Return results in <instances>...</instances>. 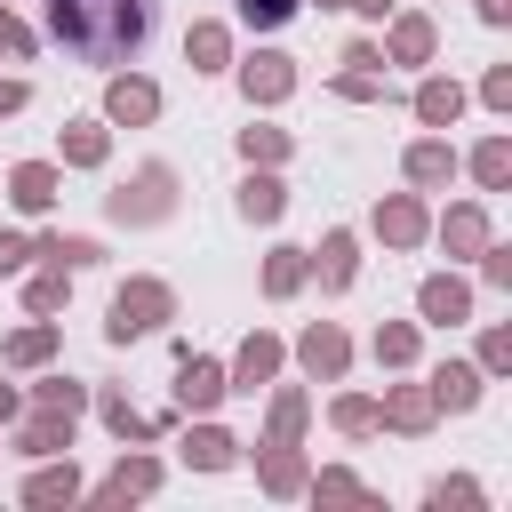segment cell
<instances>
[{"mask_svg": "<svg viewBox=\"0 0 512 512\" xmlns=\"http://www.w3.org/2000/svg\"><path fill=\"white\" fill-rule=\"evenodd\" d=\"M296 424H304V400H296V392H288V400H280V408H272V440H296Z\"/></svg>", "mask_w": 512, "mask_h": 512, "instance_id": "26", "label": "cell"}, {"mask_svg": "<svg viewBox=\"0 0 512 512\" xmlns=\"http://www.w3.org/2000/svg\"><path fill=\"white\" fill-rule=\"evenodd\" d=\"M128 488H152V464H120V472H112V488H104V496H128Z\"/></svg>", "mask_w": 512, "mask_h": 512, "instance_id": "30", "label": "cell"}, {"mask_svg": "<svg viewBox=\"0 0 512 512\" xmlns=\"http://www.w3.org/2000/svg\"><path fill=\"white\" fill-rule=\"evenodd\" d=\"M40 256H56V264H88L96 240H40Z\"/></svg>", "mask_w": 512, "mask_h": 512, "instance_id": "23", "label": "cell"}, {"mask_svg": "<svg viewBox=\"0 0 512 512\" xmlns=\"http://www.w3.org/2000/svg\"><path fill=\"white\" fill-rule=\"evenodd\" d=\"M424 48H432V24H424V16H408V24L392 32V56H408V64H416Z\"/></svg>", "mask_w": 512, "mask_h": 512, "instance_id": "16", "label": "cell"}, {"mask_svg": "<svg viewBox=\"0 0 512 512\" xmlns=\"http://www.w3.org/2000/svg\"><path fill=\"white\" fill-rule=\"evenodd\" d=\"M40 408H64V416H80V384H64V376H56V384H40Z\"/></svg>", "mask_w": 512, "mask_h": 512, "instance_id": "25", "label": "cell"}, {"mask_svg": "<svg viewBox=\"0 0 512 512\" xmlns=\"http://www.w3.org/2000/svg\"><path fill=\"white\" fill-rule=\"evenodd\" d=\"M376 232H384V240H400V248H408V240H416V232H424V208H416V200H392V208H376Z\"/></svg>", "mask_w": 512, "mask_h": 512, "instance_id": "4", "label": "cell"}, {"mask_svg": "<svg viewBox=\"0 0 512 512\" xmlns=\"http://www.w3.org/2000/svg\"><path fill=\"white\" fill-rule=\"evenodd\" d=\"M336 424H344V432H368V424H376V408H368V400H344V408H336Z\"/></svg>", "mask_w": 512, "mask_h": 512, "instance_id": "33", "label": "cell"}, {"mask_svg": "<svg viewBox=\"0 0 512 512\" xmlns=\"http://www.w3.org/2000/svg\"><path fill=\"white\" fill-rule=\"evenodd\" d=\"M216 392H224V376H216L208 360H184V384H176V400H184V408H208Z\"/></svg>", "mask_w": 512, "mask_h": 512, "instance_id": "5", "label": "cell"}, {"mask_svg": "<svg viewBox=\"0 0 512 512\" xmlns=\"http://www.w3.org/2000/svg\"><path fill=\"white\" fill-rule=\"evenodd\" d=\"M152 24V0H48V32L88 56V64H120Z\"/></svg>", "mask_w": 512, "mask_h": 512, "instance_id": "1", "label": "cell"}, {"mask_svg": "<svg viewBox=\"0 0 512 512\" xmlns=\"http://www.w3.org/2000/svg\"><path fill=\"white\" fill-rule=\"evenodd\" d=\"M64 160H80V168L104 160V128H72V136H64Z\"/></svg>", "mask_w": 512, "mask_h": 512, "instance_id": "18", "label": "cell"}, {"mask_svg": "<svg viewBox=\"0 0 512 512\" xmlns=\"http://www.w3.org/2000/svg\"><path fill=\"white\" fill-rule=\"evenodd\" d=\"M480 16H488V24H504V16H512V0H480Z\"/></svg>", "mask_w": 512, "mask_h": 512, "instance_id": "39", "label": "cell"}, {"mask_svg": "<svg viewBox=\"0 0 512 512\" xmlns=\"http://www.w3.org/2000/svg\"><path fill=\"white\" fill-rule=\"evenodd\" d=\"M416 112H424L432 128H440V120H456V112H464V96H456V80H432V88L416 96Z\"/></svg>", "mask_w": 512, "mask_h": 512, "instance_id": "11", "label": "cell"}, {"mask_svg": "<svg viewBox=\"0 0 512 512\" xmlns=\"http://www.w3.org/2000/svg\"><path fill=\"white\" fill-rule=\"evenodd\" d=\"M392 424H400V432H424V424H432V400H424V392H392Z\"/></svg>", "mask_w": 512, "mask_h": 512, "instance_id": "15", "label": "cell"}, {"mask_svg": "<svg viewBox=\"0 0 512 512\" xmlns=\"http://www.w3.org/2000/svg\"><path fill=\"white\" fill-rule=\"evenodd\" d=\"M8 408H16V400H8V392H0V416H8Z\"/></svg>", "mask_w": 512, "mask_h": 512, "instance_id": "41", "label": "cell"}, {"mask_svg": "<svg viewBox=\"0 0 512 512\" xmlns=\"http://www.w3.org/2000/svg\"><path fill=\"white\" fill-rule=\"evenodd\" d=\"M72 488H80L72 472H40V480H32V504H56V496H72Z\"/></svg>", "mask_w": 512, "mask_h": 512, "instance_id": "27", "label": "cell"}, {"mask_svg": "<svg viewBox=\"0 0 512 512\" xmlns=\"http://www.w3.org/2000/svg\"><path fill=\"white\" fill-rule=\"evenodd\" d=\"M240 216L272 224V216H280V184H272V176H248V184H240Z\"/></svg>", "mask_w": 512, "mask_h": 512, "instance_id": "8", "label": "cell"}, {"mask_svg": "<svg viewBox=\"0 0 512 512\" xmlns=\"http://www.w3.org/2000/svg\"><path fill=\"white\" fill-rule=\"evenodd\" d=\"M288 8H296V0H240V16H248V24H280Z\"/></svg>", "mask_w": 512, "mask_h": 512, "instance_id": "31", "label": "cell"}, {"mask_svg": "<svg viewBox=\"0 0 512 512\" xmlns=\"http://www.w3.org/2000/svg\"><path fill=\"white\" fill-rule=\"evenodd\" d=\"M160 208H168V168H144L136 176V200L120 192V216H160Z\"/></svg>", "mask_w": 512, "mask_h": 512, "instance_id": "3", "label": "cell"}, {"mask_svg": "<svg viewBox=\"0 0 512 512\" xmlns=\"http://www.w3.org/2000/svg\"><path fill=\"white\" fill-rule=\"evenodd\" d=\"M272 360H280V344H264V336H256V344H248V352H240V376H248V384H256V376H272Z\"/></svg>", "mask_w": 512, "mask_h": 512, "instance_id": "21", "label": "cell"}, {"mask_svg": "<svg viewBox=\"0 0 512 512\" xmlns=\"http://www.w3.org/2000/svg\"><path fill=\"white\" fill-rule=\"evenodd\" d=\"M320 256H328V264H320V280H328V288H344V280H352V240L336 232V240H328Z\"/></svg>", "mask_w": 512, "mask_h": 512, "instance_id": "17", "label": "cell"}, {"mask_svg": "<svg viewBox=\"0 0 512 512\" xmlns=\"http://www.w3.org/2000/svg\"><path fill=\"white\" fill-rule=\"evenodd\" d=\"M448 240H456V248H480V240H488L480 208H456V216H448Z\"/></svg>", "mask_w": 512, "mask_h": 512, "instance_id": "20", "label": "cell"}, {"mask_svg": "<svg viewBox=\"0 0 512 512\" xmlns=\"http://www.w3.org/2000/svg\"><path fill=\"white\" fill-rule=\"evenodd\" d=\"M472 168H480V184H504V176H512V144H480Z\"/></svg>", "mask_w": 512, "mask_h": 512, "instance_id": "19", "label": "cell"}, {"mask_svg": "<svg viewBox=\"0 0 512 512\" xmlns=\"http://www.w3.org/2000/svg\"><path fill=\"white\" fill-rule=\"evenodd\" d=\"M448 168H456V160H448V144H416V152H408V176H416V184H440Z\"/></svg>", "mask_w": 512, "mask_h": 512, "instance_id": "14", "label": "cell"}, {"mask_svg": "<svg viewBox=\"0 0 512 512\" xmlns=\"http://www.w3.org/2000/svg\"><path fill=\"white\" fill-rule=\"evenodd\" d=\"M432 400H448V408H472V400H480L472 368H440V376H432Z\"/></svg>", "mask_w": 512, "mask_h": 512, "instance_id": "13", "label": "cell"}, {"mask_svg": "<svg viewBox=\"0 0 512 512\" xmlns=\"http://www.w3.org/2000/svg\"><path fill=\"white\" fill-rule=\"evenodd\" d=\"M248 96H264V104L288 96V56H256V64H248Z\"/></svg>", "mask_w": 512, "mask_h": 512, "instance_id": "6", "label": "cell"}, {"mask_svg": "<svg viewBox=\"0 0 512 512\" xmlns=\"http://www.w3.org/2000/svg\"><path fill=\"white\" fill-rule=\"evenodd\" d=\"M16 104H24V88H16V80H0V112H16Z\"/></svg>", "mask_w": 512, "mask_h": 512, "instance_id": "40", "label": "cell"}, {"mask_svg": "<svg viewBox=\"0 0 512 512\" xmlns=\"http://www.w3.org/2000/svg\"><path fill=\"white\" fill-rule=\"evenodd\" d=\"M296 280H304V264H296V248H280V256H272V296H288Z\"/></svg>", "mask_w": 512, "mask_h": 512, "instance_id": "24", "label": "cell"}, {"mask_svg": "<svg viewBox=\"0 0 512 512\" xmlns=\"http://www.w3.org/2000/svg\"><path fill=\"white\" fill-rule=\"evenodd\" d=\"M48 344H56V336H48V328H24V336H16V344H8V352H16V360H48Z\"/></svg>", "mask_w": 512, "mask_h": 512, "instance_id": "29", "label": "cell"}, {"mask_svg": "<svg viewBox=\"0 0 512 512\" xmlns=\"http://www.w3.org/2000/svg\"><path fill=\"white\" fill-rule=\"evenodd\" d=\"M48 200H56V168H40V160L16 168V208H48Z\"/></svg>", "mask_w": 512, "mask_h": 512, "instance_id": "7", "label": "cell"}, {"mask_svg": "<svg viewBox=\"0 0 512 512\" xmlns=\"http://www.w3.org/2000/svg\"><path fill=\"white\" fill-rule=\"evenodd\" d=\"M24 48H32V32H24L16 16H0V56H24Z\"/></svg>", "mask_w": 512, "mask_h": 512, "instance_id": "34", "label": "cell"}, {"mask_svg": "<svg viewBox=\"0 0 512 512\" xmlns=\"http://www.w3.org/2000/svg\"><path fill=\"white\" fill-rule=\"evenodd\" d=\"M152 104H160V96H152L144 80H120V88H112V120H152Z\"/></svg>", "mask_w": 512, "mask_h": 512, "instance_id": "10", "label": "cell"}, {"mask_svg": "<svg viewBox=\"0 0 512 512\" xmlns=\"http://www.w3.org/2000/svg\"><path fill=\"white\" fill-rule=\"evenodd\" d=\"M160 320H168V288H160V280H136V288L112 296V336H120V344L144 336V328H160Z\"/></svg>", "mask_w": 512, "mask_h": 512, "instance_id": "2", "label": "cell"}, {"mask_svg": "<svg viewBox=\"0 0 512 512\" xmlns=\"http://www.w3.org/2000/svg\"><path fill=\"white\" fill-rule=\"evenodd\" d=\"M64 304V280H32V312H56Z\"/></svg>", "mask_w": 512, "mask_h": 512, "instance_id": "36", "label": "cell"}, {"mask_svg": "<svg viewBox=\"0 0 512 512\" xmlns=\"http://www.w3.org/2000/svg\"><path fill=\"white\" fill-rule=\"evenodd\" d=\"M376 352H384V360H408V352H416V336H408V328H384V336H376Z\"/></svg>", "mask_w": 512, "mask_h": 512, "instance_id": "32", "label": "cell"}, {"mask_svg": "<svg viewBox=\"0 0 512 512\" xmlns=\"http://www.w3.org/2000/svg\"><path fill=\"white\" fill-rule=\"evenodd\" d=\"M304 360H312L320 376H336V368H344V336H336V328H312V336H304Z\"/></svg>", "mask_w": 512, "mask_h": 512, "instance_id": "12", "label": "cell"}, {"mask_svg": "<svg viewBox=\"0 0 512 512\" xmlns=\"http://www.w3.org/2000/svg\"><path fill=\"white\" fill-rule=\"evenodd\" d=\"M264 480H272V488H296L304 472H296V456H272V464H264Z\"/></svg>", "mask_w": 512, "mask_h": 512, "instance_id": "37", "label": "cell"}, {"mask_svg": "<svg viewBox=\"0 0 512 512\" xmlns=\"http://www.w3.org/2000/svg\"><path fill=\"white\" fill-rule=\"evenodd\" d=\"M240 144H248V160H280V136H272V128H264V136H256V128H248V136H240Z\"/></svg>", "mask_w": 512, "mask_h": 512, "instance_id": "35", "label": "cell"}, {"mask_svg": "<svg viewBox=\"0 0 512 512\" xmlns=\"http://www.w3.org/2000/svg\"><path fill=\"white\" fill-rule=\"evenodd\" d=\"M192 56L216 64V56H224V32H216V24H192Z\"/></svg>", "mask_w": 512, "mask_h": 512, "instance_id": "28", "label": "cell"}, {"mask_svg": "<svg viewBox=\"0 0 512 512\" xmlns=\"http://www.w3.org/2000/svg\"><path fill=\"white\" fill-rule=\"evenodd\" d=\"M192 464H232V440L224 432H192Z\"/></svg>", "mask_w": 512, "mask_h": 512, "instance_id": "22", "label": "cell"}, {"mask_svg": "<svg viewBox=\"0 0 512 512\" xmlns=\"http://www.w3.org/2000/svg\"><path fill=\"white\" fill-rule=\"evenodd\" d=\"M464 304H472V296H464L456 280H424V320H464Z\"/></svg>", "mask_w": 512, "mask_h": 512, "instance_id": "9", "label": "cell"}, {"mask_svg": "<svg viewBox=\"0 0 512 512\" xmlns=\"http://www.w3.org/2000/svg\"><path fill=\"white\" fill-rule=\"evenodd\" d=\"M16 264H24V240H8V232H0V272H16Z\"/></svg>", "mask_w": 512, "mask_h": 512, "instance_id": "38", "label": "cell"}]
</instances>
